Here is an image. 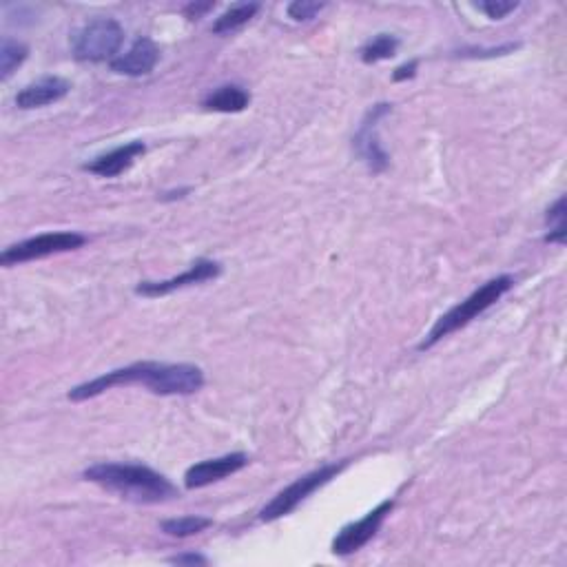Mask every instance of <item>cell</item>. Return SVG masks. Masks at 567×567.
I'll return each instance as SVG.
<instances>
[{
    "label": "cell",
    "mask_w": 567,
    "mask_h": 567,
    "mask_svg": "<svg viewBox=\"0 0 567 567\" xmlns=\"http://www.w3.org/2000/svg\"><path fill=\"white\" fill-rule=\"evenodd\" d=\"M144 386L151 393L171 397V395H193L204 386V373L200 366L193 364H160V362H138L127 368L111 370L107 375L80 384L69 390L71 401L94 399L116 386Z\"/></svg>",
    "instance_id": "cell-1"
},
{
    "label": "cell",
    "mask_w": 567,
    "mask_h": 567,
    "mask_svg": "<svg viewBox=\"0 0 567 567\" xmlns=\"http://www.w3.org/2000/svg\"><path fill=\"white\" fill-rule=\"evenodd\" d=\"M85 479L138 503H160L178 497V490L164 474L140 463H96L85 470Z\"/></svg>",
    "instance_id": "cell-2"
},
{
    "label": "cell",
    "mask_w": 567,
    "mask_h": 567,
    "mask_svg": "<svg viewBox=\"0 0 567 567\" xmlns=\"http://www.w3.org/2000/svg\"><path fill=\"white\" fill-rule=\"evenodd\" d=\"M512 286H514V280L510 275H499V277H494V280L483 284L479 291H474L468 297V300H463L455 308H450L446 315H441L437 319V324L432 326L428 337L419 344V350H428L432 346H437L443 337L459 331V328L463 326H468L472 319H477L479 315L486 313L490 306L497 304Z\"/></svg>",
    "instance_id": "cell-3"
},
{
    "label": "cell",
    "mask_w": 567,
    "mask_h": 567,
    "mask_svg": "<svg viewBox=\"0 0 567 567\" xmlns=\"http://www.w3.org/2000/svg\"><path fill=\"white\" fill-rule=\"evenodd\" d=\"M122 40L125 29L116 18H94L71 36V49L80 63H105V60L111 63L118 58Z\"/></svg>",
    "instance_id": "cell-4"
},
{
    "label": "cell",
    "mask_w": 567,
    "mask_h": 567,
    "mask_svg": "<svg viewBox=\"0 0 567 567\" xmlns=\"http://www.w3.org/2000/svg\"><path fill=\"white\" fill-rule=\"evenodd\" d=\"M346 466H348V461L326 463V466L308 472L300 479H295L291 486H286L282 492H277L275 497L264 505L260 512V521L271 523V521L286 517V514H291L297 505L304 503L313 492H317L322 486H326L328 481H333Z\"/></svg>",
    "instance_id": "cell-5"
},
{
    "label": "cell",
    "mask_w": 567,
    "mask_h": 567,
    "mask_svg": "<svg viewBox=\"0 0 567 567\" xmlns=\"http://www.w3.org/2000/svg\"><path fill=\"white\" fill-rule=\"evenodd\" d=\"M87 244V237L74 233V231H58V233H43L36 237H29L25 242H18L5 249L0 262L3 266H16L32 260H43V257L76 251L80 246Z\"/></svg>",
    "instance_id": "cell-6"
},
{
    "label": "cell",
    "mask_w": 567,
    "mask_h": 567,
    "mask_svg": "<svg viewBox=\"0 0 567 567\" xmlns=\"http://www.w3.org/2000/svg\"><path fill=\"white\" fill-rule=\"evenodd\" d=\"M395 508V501H381L375 510H370L364 519L346 525V528L335 536L333 541V554L337 556H350L364 548V545L373 539V536L381 530L386 517Z\"/></svg>",
    "instance_id": "cell-7"
},
{
    "label": "cell",
    "mask_w": 567,
    "mask_h": 567,
    "mask_svg": "<svg viewBox=\"0 0 567 567\" xmlns=\"http://www.w3.org/2000/svg\"><path fill=\"white\" fill-rule=\"evenodd\" d=\"M388 113H390V105H386V102L375 105L366 113V118L362 120V125H359V131L353 140L359 158L368 164V169L373 173H381L388 167V153L384 151V147H381L379 136H377L379 120L388 116Z\"/></svg>",
    "instance_id": "cell-8"
},
{
    "label": "cell",
    "mask_w": 567,
    "mask_h": 567,
    "mask_svg": "<svg viewBox=\"0 0 567 567\" xmlns=\"http://www.w3.org/2000/svg\"><path fill=\"white\" fill-rule=\"evenodd\" d=\"M222 273V266L213 260H198L193 262L189 271H184L182 275H175L171 280H164V282H140L136 293L144 295V297H162V295H169L173 291H178V288H187L193 284H202V282H209L215 280Z\"/></svg>",
    "instance_id": "cell-9"
},
{
    "label": "cell",
    "mask_w": 567,
    "mask_h": 567,
    "mask_svg": "<svg viewBox=\"0 0 567 567\" xmlns=\"http://www.w3.org/2000/svg\"><path fill=\"white\" fill-rule=\"evenodd\" d=\"M246 463H249V457L244 455V452H233V455H224L218 459H206L195 463L184 474V486L189 490H200L211 486L215 481H222L226 477H231V474L240 472Z\"/></svg>",
    "instance_id": "cell-10"
},
{
    "label": "cell",
    "mask_w": 567,
    "mask_h": 567,
    "mask_svg": "<svg viewBox=\"0 0 567 567\" xmlns=\"http://www.w3.org/2000/svg\"><path fill=\"white\" fill-rule=\"evenodd\" d=\"M158 60H160V47L153 43L151 38L142 36L131 45L127 54H120L118 58H113L109 67L113 74L140 78V76H149L151 71L156 69Z\"/></svg>",
    "instance_id": "cell-11"
},
{
    "label": "cell",
    "mask_w": 567,
    "mask_h": 567,
    "mask_svg": "<svg viewBox=\"0 0 567 567\" xmlns=\"http://www.w3.org/2000/svg\"><path fill=\"white\" fill-rule=\"evenodd\" d=\"M69 82L58 78V76H45L32 85H27L25 89L18 91L16 105L18 109H40L47 105H54V102L63 100L69 94Z\"/></svg>",
    "instance_id": "cell-12"
},
{
    "label": "cell",
    "mask_w": 567,
    "mask_h": 567,
    "mask_svg": "<svg viewBox=\"0 0 567 567\" xmlns=\"http://www.w3.org/2000/svg\"><path fill=\"white\" fill-rule=\"evenodd\" d=\"M144 151H147L144 142H129L125 147L113 149L105 156H98L94 162L85 164V171L96 173L100 178H116V175L125 173L140 156H144Z\"/></svg>",
    "instance_id": "cell-13"
},
{
    "label": "cell",
    "mask_w": 567,
    "mask_h": 567,
    "mask_svg": "<svg viewBox=\"0 0 567 567\" xmlns=\"http://www.w3.org/2000/svg\"><path fill=\"white\" fill-rule=\"evenodd\" d=\"M251 96L249 91L242 89L240 85H224L211 91L209 96L204 98V109L218 111V113H240L249 107Z\"/></svg>",
    "instance_id": "cell-14"
},
{
    "label": "cell",
    "mask_w": 567,
    "mask_h": 567,
    "mask_svg": "<svg viewBox=\"0 0 567 567\" xmlns=\"http://www.w3.org/2000/svg\"><path fill=\"white\" fill-rule=\"evenodd\" d=\"M260 12V5L257 3H237L231 9H226V12L215 20L213 23V34H231L235 29L244 27L249 20Z\"/></svg>",
    "instance_id": "cell-15"
},
{
    "label": "cell",
    "mask_w": 567,
    "mask_h": 567,
    "mask_svg": "<svg viewBox=\"0 0 567 567\" xmlns=\"http://www.w3.org/2000/svg\"><path fill=\"white\" fill-rule=\"evenodd\" d=\"M27 54H29L27 45L5 36L3 43H0V78L7 80L9 76H12L14 71L25 63Z\"/></svg>",
    "instance_id": "cell-16"
},
{
    "label": "cell",
    "mask_w": 567,
    "mask_h": 567,
    "mask_svg": "<svg viewBox=\"0 0 567 567\" xmlns=\"http://www.w3.org/2000/svg\"><path fill=\"white\" fill-rule=\"evenodd\" d=\"M397 49H399V38H395L393 34H379L362 47V60L366 65L381 63V60L393 58L397 54Z\"/></svg>",
    "instance_id": "cell-17"
},
{
    "label": "cell",
    "mask_w": 567,
    "mask_h": 567,
    "mask_svg": "<svg viewBox=\"0 0 567 567\" xmlns=\"http://www.w3.org/2000/svg\"><path fill=\"white\" fill-rule=\"evenodd\" d=\"M213 521L206 517H180V519H167L162 521V532L175 536V539H187V536H195L211 528Z\"/></svg>",
    "instance_id": "cell-18"
},
{
    "label": "cell",
    "mask_w": 567,
    "mask_h": 567,
    "mask_svg": "<svg viewBox=\"0 0 567 567\" xmlns=\"http://www.w3.org/2000/svg\"><path fill=\"white\" fill-rule=\"evenodd\" d=\"M548 222H550V233L545 240L565 244V198L556 200V204L548 211Z\"/></svg>",
    "instance_id": "cell-19"
},
{
    "label": "cell",
    "mask_w": 567,
    "mask_h": 567,
    "mask_svg": "<svg viewBox=\"0 0 567 567\" xmlns=\"http://www.w3.org/2000/svg\"><path fill=\"white\" fill-rule=\"evenodd\" d=\"M326 7V3H313V0H295V3L288 5V16L293 20H311L315 18L322 9Z\"/></svg>",
    "instance_id": "cell-20"
},
{
    "label": "cell",
    "mask_w": 567,
    "mask_h": 567,
    "mask_svg": "<svg viewBox=\"0 0 567 567\" xmlns=\"http://www.w3.org/2000/svg\"><path fill=\"white\" fill-rule=\"evenodd\" d=\"M483 14H488L492 20H501L508 16L510 12L519 7V3H503V0H490V3H479L477 5Z\"/></svg>",
    "instance_id": "cell-21"
},
{
    "label": "cell",
    "mask_w": 567,
    "mask_h": 567,
    "mask_svg": "<svg viewBox=\"0 0 567 567\" xmlns=\"http://www.w3.org/2000/svg\"><path fill=\"white\" fill-rule=\"evenodd\" d=\"M169 563H173V565H206L209 561H206L202 554H178V556H171Z\"/></svg>",
    "instance_id": "cell-22"
},
{
    "label": "cell",
    "mask_w": 567,
    "mask_h": 567,
    "mask_svg": "<svg viewBox=\"0 0 567 567\" xmlns=\"http://www.w3.org/2000/svg\"><path fill=\"white\" fill-rule=\"evenodd\" d=\"M417 65H419L417 60H412V63H408V65H404V67H399V69L395 71L393 78H395L397 82L406 80V78H412V76H415V71H417Z\"/></svg>",
    "instance_id": "cell-23"
}]
</instances>
